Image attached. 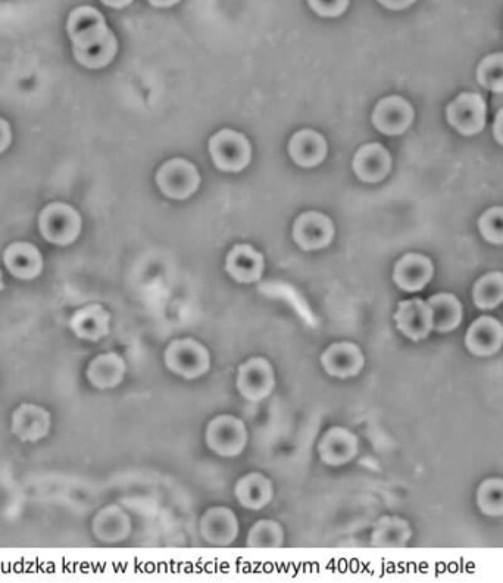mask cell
I'll use <instances>...</instances> for the list:
<instances>
[{
  "instance_id": "obj_6",
  "label": "cell",
  "mask_w": 503,
  "mask_h": 583,
  "mask_svg": "<svg viewBox=\"0 0 503 583\" xmlns=\"http://www.w3.org/2000/svg\"><path fill=\"white\" fill-rule=\"evenodd\" d=\"M52 417L46 408L24 402L12 413L11 432L23 442H39L51 432Z\"/></svg>"
},
{
  "instance_id": "obj_20",
  "label": "cell",
  "mask_w": 503,
  "mask_h": 583,
  "mask_svg": "<svg viewBox=\"0 0 503 583\" xmlns=\"http://www.w3.org/2000/svg\"><path fill=\"white\" fill-rule=\"evenodd\" d=\"M289 154L301 167H315L326 158V139L314 130H301L290 139Z\"/></svg>"
},
{
  "instance_id": "obj_36",
  "label": "cell",
  "mask_w": 503,
  "mask_h": 583,
  "mask_svg": "<svg viewBox=\"0 0 503 583\" xmlns=\"http://www.w3.org/2000/svg\"><path fill=\"white\" fill-rule=\"evenodd\" d=\"M414 2L415 0H378V3H381L384 8L392 9V11H401V9L408 8Z\"/></svg>"
},
{
  "instance_id": "obj_3",
  "label": "cell",
  "mask_w": 503,
  "mask_h": 583,
  "mask_svg": "<svg viewBox=\"0 0 503 583\" xmlns=\"http://www.w3.org/2000/svg\"><path fill=\"white\" fill-rule=\"evenodd\" d=\"M156 183L167 198L183 201L198 190L201 176L192 162L186 159H171L165 162L156 174Z\"/></svg>"
},
{
  "instance_id": "obj_12",
  "label": "cell",
  "mask_w": 503,
  "mask_h": 583,
  "mask_svg": "<svg viewBox=\"0 0 503 583\" xmlns=\"http://www.w3.org/2000/svg\"><path fill=\"white\" fill-rule=\"evenodd\" d=\"M274 386V373L270 364L261 358H253L243 364L237 376V388L249 401H259L267 397Z\"/></svg>"
},
{
  "instance_id": "obj_14",
  "label": "cell",
  "mask_w": 503,
  "mask_h": 583,
  "mask_svg": "<svg viewBox=\"0 0 503 583\" xmlns=\"http://www.w3.org/2000/svg\"><path fill=\"white\" fill-rule=\"evenodd\" d=\"M392 158L389 151L380 143L362 146L353 158V171L367 183L381 182L389 174Z\"/></svg>"
},
{
  "instance_id": "obj_28",
  "label": "cell",
  "mask_w": 503,
  "mask_h": 583,
  "mask_svg": "<svg viewBox=\"0 0 503 583\" xmlns=\"http://www.w3.org/2000/svg\"><path fill=\"white\" fill-rule=\"evenodd\" d=\"M474 304L480 310H493L503 302V273L486 274L477 280L473 291Z\"/></svg>"
},
{
  "instance_id": "obj_8",
  "label": "cell",
  "mask_w": 503,
  "mask_h": 583,
  "mask_svg": "<svg viewBox=\"0 0 503 583\" xmlns=\"http://www.w3.org/2000/svg\"><path fill=\"white\" fill-rule=\"evenodd\" d=\"M68 36L73 42V49L84 48L109 33L105 18L92 6H80L71 12L68 18Z\"/></svg>"
},
{
  "instance_id": "obj_2",
  "label": "cell",
  "mask_w": 503,
  "mask_h": 583,
  "mask_svg": "<svg viewBox=\"0 0 503 583\" xmlns=\"http://www.w3.org/2000/svg\"><path fill=\"white\" fill-rule=\"evenodd\" d=\"M43 238L53 245L67 246L81 232V217L71 205L53 202L42 211L39 218Z\"/></svg>"
},
{
  "instance_id": "obj_16",
  "label": "cell",
  "mask_w": 503,
  "mask_h": 583,
  "mask_svg": "<svg viewBox=\"0 0 503 583\" xmlns=\"http://www.w3.org/2000/svg\"><path fill=\"white\" fill-rule=\"evenodd\" d=\"M433 273V264L427 257L408 254L396 263L393 280L403 291L418 292L430 283Z\"/></svg>"
},
{
  "instance_id": "obj_23",
  "label": "cell",
  "mask_w": 503,
  "mask_h": 583,
  "mask_svg": "<svg viewBox=\"0 0 503 583\" xmlns=\"http://www.w3.org/2000/svg\"><path fill=\"white\" fill-rule=\"evenodd\" d=\"M358 442L348 430L331 429L320 442V455L323 461L331 466L348 463L355 455Z\"/></svg>"
},
{
  "instance_id": "obj_22",
  "label": "cell",
  "mask_w": 503,
  "mask_h": 583,
  "mask_svg": "<svg viewBox=\"0 0 503 583\" xmlns=\"http://www.w3.org/2000/svg\"><path fill=\"white\" fill-rule=\"evenodd\" d=\"M428 307L433 317V330L449 333L462 321V305L452 293H437L428 299Z\"/></svg>"
},
{
  "instance_id": "obj_37",
  "label": "cell",
  "mask_w": 503,
  "mask_h": 583,
  "mask_svg": "<svg viewBox=\"0 0 503 583\" xmlns=\"http://www.w3.org/2000/svg\"><path fill=\"white\" fill-rule=\"evenodd\" d=\"M493 134H495V139L498 140V143L503 146V108L496 114Z\"/></svg>"
},
{
  "instance_id": "obj_4",
  "label": "cell",
  "mask_w": 503,
  "mask_h": 583,
  "mask_svg": "<svg viewBox=\"0 0 503 583\" xmlns=\"http://www.w3.org/2000/svg\"><path fill=\"white\" fill-rule=\"evenodd\" d=\"M446 117L456 132L473 136L486 124V102L477 93H462L449 104Z\"/></svg>"
},
{
  "instance_id": "obj_29",
  "label": "cell",
  "mask_w": 503,
  "mask_h": 583,
  "mask_svg": "<svg viewBox=\"0 0 503 583\" xmlns=\"http://www.w3.org/2000/svg\"><path fill=\"white\" fill-rule=\"evenodd\" d=\"M411 530L408 523L398 517H384L374 529V544L383 547H399L408 541Z\"/></svg>"
},
{
  "instance_id": "obj_38",
  "label": "cell",
  "mask_w": 503,
  "mask_h": 583,
  "mask_svg": "<svg viewBox=\"0 0 503 583\" xmlns=\"http://www.w3.org/2000/svg\"><path fill=\"white\" fill-rule=\"evenodd\" d=\"M106 6H111V8L121 9L126 8V6L130 5L133 0H102Z\"/></svg>"
},
{
  "instance_id": "obj_34",
  "label": "cell",
  "mask_w": 503,
  "mask_h": 583,
  "mask_svg": "<svg viewBox=\"0 0 503 583\" xmlns=\"http://www.w3.org/2000/svg\"><path fill=\"white\" fill-rule=\"evenodd\" d=\"M312 11L321 17H339L348 8L349 0H308Z\"/></svg>"
},
{
  "instance_id": "obj_35",
  "label": "cell",
  "mask_w": 503,
  "mask_h": 583,
  "mask_svg": "<svg viewBox=\"0 0 503 583\" xmlns=\"http://www.w3.org/2000/svg\"><path fill=\"white\" fill-rule=\"evenodd\" d=\"M12 142V132L9 124L0 118V154L8 149Z\"/></svg>"
},
{
  "instance_id": "obj_27",
  "label": "cell",
  "mask_w": 503,
  "mask_h": 583,
  "mask_svg": "<svg viewBox=\"0 0 503 583\" xmlns=\"http://www.w3.org/2000/svg\"><path fill=\"white\" fill-rule=\"evenodd\" d=\"M128 529V517L115 505L102 510L93 522V530L102 541H118L127 535Z\"/></svg>"
},
{
  "instance_id": "obj_17",
  "label": "cell",
  "mask_w": 503,
  "mask_h": 583,
  "mask_svg": "<svg viewBox=\"0 0 503 583\" xmlns=\"http://www.w3.org/2000/svg\"><path fill=\"white\" fill-rule=\"evenodd\" d=\"M108 311L99 304L87 305L80 308L70 318V329L78 339L83 341L98 342L109 333Z\"/></svg>"
},
{
  "instance_id": "obj_33",
  "label": "cell",
  "mask_w": 503,
  "mask_h": 583,
  "mask_svg": "<svg viewBox=\"0 0 503 583\" xmlns=\"http://www.w3.org/2000/svg\"><path fill=\"white\" fill-rule=\"evenodd\" d=\"M281 542V529L273 522H261L251 530L249 545L276 547Z\"/></svg>"
},
{
  "instance_id": "obj_1",
  "label": "cell",
  "mask_w": 503,
  "mask_h": 583,
  "mask_svg": "<svg viewBox=\"0 0 503 583\" xmlns=\"http://www.w3.org/2000/svg\"><path fill=\"white\" fill-rule=\"evenodd\" d=\"M209 154L215 167L228 173H239L251 161V145L242 133L221 130L209 140Z\"/></svg>"
},
{
  "instance_id": "obj_24",
  "label": "cell",
  "mask_w": 503,
  "mask_h": 583,
  "mask_svg": "<svg viewBox=\"0 0 503 583\" xmlns=\"http://www.w3.org/2000/svg\"><path fill=\"white\" fill-rule=\"evenodd\" d=\"M236 517L226 508H212L203 516V536L214 544H230L236 536Z\"/></svg>"
},
{
  "instance_id": "obj_13",
  "label": "cell",
  "mask_w": 503,
  "mask_h": 583,
  "mask_svg": "<svg viewBox=\"0 0 503 583\" xmlns=\"http://www.w3.org/2000/svg\"><path fill=\"white\" fill-rule=\"evenodd\" d=\"M465 346L477 357L495 355L503 346L502 324L492 317L477 318L465 335Z\"/></svg>"
},
{
  "instance_id": "obj_40",
  "label": "cell",
  "mask_w": 503,
  "mask_h": 583,
  "mask_svg": "<svg viewBox=\"0 0 503 583\" xmlns=\"http://www.w3.org/2000/svg\"><path fill=\"white\" fill-rule=\"evenodd\" d=\"M3 289H5V285H3L2 271H0V292H2Z\"/></svg>"
},
{
  "instance_id": "obj_21",
  "label": "cell",
  "mask_w": 503,
  "mask_h": 583,
  "mask_svg": "<svg viewBox=\"0 0 503 583\" xmlns=\"http://www.w3.org/2000/svg\"><path fill=\"white\" fill-rule=\"evenodd\" d=\"M87 379L98 389H111L120 385L126 374V363L114 352L101 354L90 361L87 367Z\"/></svg>"
},
{
  "instance_id": "obj_31",
  "label": "cell",
  "mask_w": 503,
  "mask_h": 583,
  "mask_svg": "<svg viewBox=\"0 0 503 583\" xmlns=\"http://www.w3.org/2000/svg\"><path fill=\"white\" fill-rule=\"evenodd\" d=\"M477 79L484 89L503 93V53L486 56L478 65Z\"/></svg>"
},
{
  "instance_id": "obj_7",
  "label": "cell",
  "mask_w": 503,
  "mask_h": 583,
  "mask_svg": "<svg viewBox=\"0 0 503 583\" xmlns=\"http://www.w3.org/2000/svg\"><path fill=\"white\" fill-rule=\"evenodd\" d=\"M334 236V226L327 215L320 212H305L293 226V239L303 251H317L330 245Z\"/></svg>"
},
{
  "instance_id": "obj_26",
  "label": "cell",
  "mask_w": 503,
  "mask_h": 583,
  "mask_svg": "<svg viewBox=\"0 0 503 583\" xmlns=\"http://www.w3.org/2000/svg\"><path fill=\"white\" fill-rule=\"evenodd\" d=\"M237 500L251 510H259L270 501L271 483L261 475L243 477L236 488Z\"/></svg>"
},
{
  "instance_id": "obj_30",
  "label": "cell",
  "mask_w": 503,
  "mask_h": 583,
  "mask_svg": "<svg viewBox=\"0 0 503 583\" xmlns=\"http://www.w3.org/2000/svg\"><path fill=\"white\" fill-rule=\"evenodd\" d=\"M477 505L486 516L502 517L503 479L484 480L477 491Z\"/></svg>"
},
{
  "instance_id": "obj_9",
  "label": "cell",
  "mask_w": 503,
  "mask_h": 583,
  "mask_svg": "<svg viewBox=\"0 0 503 583\" xmlns=\"http://www.w3.org/2000/svg\"><path fill=\"white\" fill-rule=\"evenodd\" d=\"M414 121V109L401 96H389L378 102L373 112V124L378 132L398 136L405 133Z\"/></svg>"
},
{
  "instance_id": "obj_10",
  "label": "cell",
  "mask_w": 503,
  "mask_h": 583,
  "mask_svg": "<svg viewBox=\"0 0 503 583\" xmlns=\"http://www.w3.org/2000/svg\"><path fill=\"white\" fill-rule=\"evenodd\" d=\"M206 441L212 451L221 455H237L246 444V429L243 422L231 416H221L209 424Z\"/></svg>"
},
{
  "instance_id": "obj_32",
  "label": "cell",
  "mask_w": 503,
  "mask_h": 583,
  "mask_svg": "<svg viewBox=\"0 0 503 583\" xmlns=\"http://www.w3.org/2000/svg\"><path fill=\"white\" fill-rule=\"evenodd\" d=\"M478 229L487 242L503 245V208H490L478 220Z\"/></svg>"
},
{
  "instance_id": "obj_5",
  "label": "cell",
  "mask_w": 503,
  "mask_h": 583,
  "mask_svg": "<svg viewBox=\"0 0 503 583\" xmlns=\"http://www.w3.org/2000/svg\"><path fill=\"white\" fill-rule=\"evenodd\" d=\"M168 369L186 379H196L209 367L208 351L196 341H174L165 354Z\"/></svg>"
},
{
  "instance_id": "obj_39",
  "label": "cell",
  "mask_w": 503,
  "mask_h": 583,
  "mask_svg": "<svg viewBox=\"0 0 503 583\" xmlns=\"http://www.w3.org/2000/svg\"><path fill=\"white\" fill-rule=\"evenodd\" d=\"M180 0H149L152 6L155 8H170V6L177 5Z\"/></svg>"
},
{
  "instance_id": "obj_18",
  "label": "cell",
  "mask_w": 503,
  "mask_h": 583,
  "mask_svg": "<svg viewBox=\"0 0 503 583\" xmlns=\"http://www.w3.org/2000/svg\"><path fill=\"white\" fill-rule=\"evenodd\" d=\"M321 363L331 376L346 379L359 373L364 366V357L358 346L349 342H339V344L331 345L324 352Z\"/></svg>"
},
{
  "instance_id": "obj_11",
  "label": "cell",
  "mask_w": 503,
  "mask_h": 583,
  "mask_svg": "<svg viewBox=\"0 0 503 583\" xmlns=\"http://www.w3.org/2000/svg\"><path fill=\"white\" fill-rule=\"evenodd\" d=\"M396 327L412 341L426 339L433 330V317L428 302L423 299H408L399 304L395 314Z\"/></svg>"
},
{
  "instance_id": "obj_25",
  "label": "cell",
  "mask_w": 503,
  "mask_h": 583,
  "mask_svg": "<svg viewBox=\"0 0 503 583\" xmlns=\"http://www.w3.org/2000/svg\"><path fill=\"white\" fill-rule=\"evenodd\" d=\"M117 49V39H115L114 33L109 31L102 39L96 40L84 48L73 49V51L81 65L98 70V68L106 67L114 59Z\"/></svg>"
},
{
  "instance_id": "obj_19",
  "label": "cell",
  "mask_w": 503,
  "mask_h": 583,
  "mask_svg": "<svg viewBox=\"0 0 503 583\" xmlns=\"http://www.w3.org/2000/svg\"><path fill=\"white\" fill-rule=\"evenodd\" d=\"M226 270L236 282H258L264 271V258L252 246L236 245L228 254Z\"/></svg>"
},
{
  "instance_id": "obj_15",
  "label": "cell",
  "mask_w": 503,
  "mask_h": 583,
  "mask_svg": "<svg viewBox=\"0 0 503 583\" xmlns=\"http://www.w3.org/2000/svg\"><path fill=\"white\" fill-rule=\"evenodd\" d=\"M3 263L12 276L20 280H33L42 274L43 257L36 246L28 242H15L6 248Z\"/></svg>"
}]
</instances>
